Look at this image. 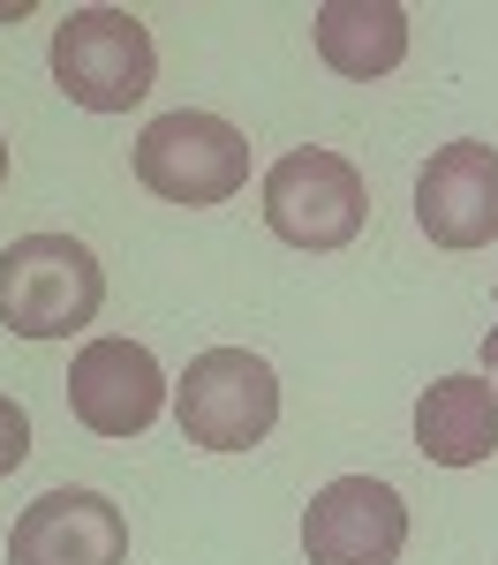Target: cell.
Instances as JSON below:
<instances>
[{"label":"cell","mask_w":498,"mask_h":565,"mask_svg":"<svg viewBox=\"0 0 498 565\" xmlns=\"http://www.w3.org/2000/svg\"><path fill=\"white\" fill-rule=\"evenodd\" d=\"M106 302V271L68 234H23L0 249V324L15 340H68Z\"/></svg>","instance_id":"obj_1"},{"label":"cell","mask_w":498,"mask_h":565,"mask_svg":"<svg viewBox=\"0 0 498 565\" xmlns=\"http://www.w3.org/2000/svg\"><path fill=\"white\" fill-rule=\"evenodd\" d=\"M151 76H159V53H151V31L129 8H68V23L53 31V84L84 114L144 106Z\"/></svg>","instance_id":"obj_2"},{"label":"cell","mask_w":498,"mask_h":565,"mask_svg":"<svg viewBox=\"0 0 498 565\" xmlns=\"http://www.w3.org/2000/svg\"><path fill=\"white\" fill-rule=\"evenodd\" d=\"M174 423L204 452H250V445H265L272 423H279V377H272V362L250 348L197 354L174 385Z\"/></svg>","instance_id":"obj_3"},{"label":"cell","mask_w":498,"mask_h":565,"mask_svg":"<svg viewBox=\"0 0 498 565\" xmlns=\"http://www.w3.org/2000/svg\"><path fill=\"white\" fill-rule=\"evenodd\" d=\"M136 181L167 204H226L242 181H250V136L220 121V114H159L151 129L136 136Z\"/></svg>","instance_id":"obj_4"},{"label":"cell","mask_w":498,"mask_h":565,"mask_svg":"<svg viewBox=\"0 0 498 565\" xmlns=\"http://www.w3.org/2000/svg\"><path fill=\"white\" fill-rule=\"evenodd\" d=\"M370 218V196H362V174L340 159V151H287L272 159L265 174V226L287 242V249H348Z\"/></svg>","instance_id":"obj_5"},{"label":"cell","mask_w":498,"mask_h":565,"mask_svg":"<svg viewBox=\"0 0 498 565\" xmlns=\"http://www.w3.org/2000/svg\"><path fill=\"white\" fill-rule=\"evenodd\" d=\"M407 543V505L393 482L340 476L325 482L303 513V551L310 565H393Z\"/></svg>","instance_id":"obj_6"},{"label":"cell","mask_w":498,"mask_h":565,"mask_svg":"<svg viewBox=\"0 0 498 565\" xmlns=\"http://www.w3.org/2000/svg\"><path fill=\"white\" fill-rule=\"evenodd\" d=\"M159 407H167V370L151 362V348L106 332V340H91V348L68 362V415H76L91 437L151 430Z\"/></svg>","instance_id":"obj_7"},{"label":"cell","mask_w":498,"mask_h":565,"mask_svg":"<svg viewBox=\"0 0 498 565\" xmlns=\"http://www.w3.org/2000/svg\"><path fill=\"white\" fill-rule=\"evenodd\" d=\"M415 226L438 249H484L498 242V143L460 136L423 159L415 174Z\"/></svg>","instance_id":"obj_8"},{"label":"cell","mask_w":498,"mask_h":565,"mask_svg":"<svg viewBox=\"0 0 498 565\" xmlns=\"http://www.w3.org/2000/svg\"><path fill=\"white\" fill-rule=\"evenodd\" d=\"M8 565H129V521L98 490H45L8 527Z\"/></svg>","instance_id":"obj_9"},{"label":"cell","mask_w":498,"mask_h":565,"mask_svg":"<svg viewBox=\"0 0 498 565\" xmlns=\"http://www.w3.org/2000/svg\"><path fill=\"white\" fill-rule=\"evenodd\" d=\"M317 23V61L348 84H378L407 61V8L393 0H325Z\"/></svg>","instance_id":"obj_10"},{"label":"cell","mask_w":498,"mask_h":565,"mask_svg":"<svg viewBox=\"0 0 498 565\" xmlns=\"http://www.w3.org/2000/svg\"><path fill=\"white\" fill-rule=\"evenodd\" d=\"M415 452L438 468H476L498 452V392L491 377H438L415 399Z\"/></svg>","instance_id":"obj_11"},{"label":"cell","mask_w":498,"mask_h":565,"mask_svg":"<svg viewBox=\"0 0 498 565\" xmlns=\"http://www.w3.org/2000/svg\"><path fill=\"white\" fill-rule=\"evenodd\" d=\"M23 460H31V415H23V399L0 392V476H15Z\"/></svg>","instance_id":"obj_12"},{"label":"cell","mask_w":498,"mask_h":565,"mask_svg":"<svg viewBox=\"0 0 498 565\" xmlns=\"http://www.w3.org/2000/svg\"><path fill=\"white\" fill-rule=\"evenodd\" d=\"M484 370H491V392H498V324H491V340H484Z\"/></svg>","instance_id":"obj_13"},{"label":"cell","mask_w":498,"mask_h":565,"mask_svg":"<svg viewBox=\"0 0 498 565\" xmlns=\"http://www.w3.org/2000/svg\"><path fill=\"white\" fill-rule=\"evenodd\" d=\"M0 181H8V136H0Z\"/></svg>","instance_id":"obj_14"}]
</instances>
